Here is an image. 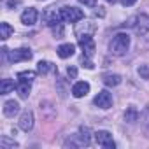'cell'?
Instances as JSON below:
<instances>
[{"label": "cell", "mask_w": 149, "mask_h": 149, "mask_svg": "<svg viewBox=\"0 0 149 149\" xmlns=\"http://www.w3.org/2000/svg\"><path fill=\"white\" fill-rule=\"evenodd\" d=\"M19 4V0H7V6L9 7H14V6H18Z\"/></svg>", "instance_id": "4316f807"}, {"label": "cell", "mask_w": 149, "mask_h": 149, "mask_svg": "<svg viewBox=\"0 0 149 149\" xmlns=\"http://www.w3.org/2000/svg\"><path fill=\"white\" fill-rule=\"evenodd\" d=\"M90 133H91V132H90L88 126H81V128H79V133L76 135V139H77L76 146H90V144H91Z\"/></svg>", "instance_id": "30bf717a"}, {"label": "cell", "mask_w": 149, "mask_h": 149, "mask_svg": "<svg viewBox=\"0 0 149 149\" xmlns=\"http://www.w3.org/2000/svg\"><path fill=\"white\" fill-rule=\"evenodd\" d=\"M67 76H68V79H76L77 77V68L76 67H68L67 68Z\"/></svg>", "instance_id": "603a6c76"}, {"label": "cell", "mask_w": 149, "mask_h": 149, "mask_svg": "<svg viewBox=\"0 0 149 149\" xmlns=\"http://www.w3.org/2000/svg\"><path fill=\"white\" fill-rule=\"evenodd\" d=\"M139 76L142 79H149V65H140L139 67Z\"/></svg>", "instance_id": "7402d4cb"}, {"label": "cell", "mask_w": 149, "mask_h": 149, "mask_svg": "<svg viewBox=\"0 0 149 149\" xmlns=\"http://www.w3.org/2000/svg\"><path fill=\"white\" fill-rule=\"evenodd\" d=\"M0 147L2 149H14V147H18V144L14 142V140H9L7 137H2V140H0Z\"/></svg>", "instance_id": "44dd1931"}, {"label": "cell", "mask_w": 149, "mask_h": 149, "mask_svg": "<svg viewBox=\"0 0 149 149\" xmlns=\"http://www.w3.org/2000/svg\"><path fill=\"white\" fill-rule=\"evenodd\" d=\"M88 93H90V84L86 81H79V83H76V84L72 86V95L76 97V98H83Z\"/></svg>", "instance_id": "9c48e42d"}, {"label": "cell", "mask_w": 149, "mask_h": 149, "mask_svg": "<svg viewBox=\"0 0 149 149\" xmlns=\"http://www.w3.org/2000/svg\"><path fill=\"white\" fill-rule=\"evenodd\" d=\"M18 79H19V81H26V83H32V81L35 79V72H33V70L18 72Z\"/></svg>", "instance_id": "d6986e66"}, {"label": "cell", "mask_w": 149, "mask_h": 149, "mask_svg": "<svg viewBox=\"0 0 149 149\" xmlns=\"http://www.w3.org/2000/svg\"><path fill=\"white\" fill-rule=\"evenodd\" d=\"M105 2H109V4H114V2H116V0H105Z\"/></svg>", "instance_id": "f1b7e54d"}, {"label": "cell", "mask_w": 149, "mask_h": 149, "mask_svg": "<svg viewBox=\"0 0 149 149\" xmlns=\"http://www.w3.org/2000/svg\"><path fill=\"white\" fill-rule=\"evenodd\" d=\"M95 140H97L98 146H102V147H105V149H114V147H116V144H114V140H112V135H111L109 132H105V130H98V132L95 133Z\"/></svg>", "instance_id": "3957f363"}, {"label": "cell", "mask_w": 149, "mask_h": 149, "mask_svg": "<svg viewBox=\"0 0 149 149\" xmlns=\"http://www.w3.org/2000/svg\"><path fill=\"white\" fill-rule=\"evenodd\" d=\"M79 46L83 49V56L91 58L95 54V42H93L91 35H81L79 37Z\"/></svg>", "instance_id": "277c9868"}, {"label": "cell", "mask_w": 149, "mask_h": 149, "mask_svg": "<svg viewBox=\"0 0 149 149\" xmlns=\"http://www.w3.org/2000/svg\"><path fill=\"white\" fill-rule=\"evenodd\" d=\"M104 14H105V13H104V9H102V7H98V9L95 11V16H104Z\"/></svg>", "instance_id": "83f0119b"}, {"label": "cell", "mask_w": 149, "mask_h": 149, "mask_svg": "<svg viewBox=\"0 0 149 149\" xmlns=\"http://www.w3.org/2000/svg\"><path fill=\"white\" fill-rule=\"evenodd\" d=\"M37 70H39V74H42V76H46V74H49V72H54L56 68H54V65L51 63V61H39L37 63Z\"/></svg>", "instance_id": "2e32d148"}, {"label": "cell", "mask_w": 149, "mask_h": 149, "mask_svg": "<svg viewBox=\"0 0 149 149\" xmlns=\"http://www.w3.org/2000/svg\"><path fill=\"white\" fill-rule=\"evenodd\" d=\"M37 16H39L37 9L28 7V9H25V11H23V14H21V23H23V25H26V26H32V25H35Z\"/></svg>", "instance_id": "52a82bcc"}, {"label": "cell", "mask_w": 149, "mask_h": 149, "mask_svg": "<svg viewBox=\"0 0 149 149\" xmlns=\"http://www.w3.org/2000/svg\"><path fill=\"white\" fill-rule=\"evenodd\" d=\"M32 58V51L26 49V47H19V49H14L9 53V61L13 63H18V61H26Z\"/></svg>", "instance_id": "5b68a950"}, {"label": "cell", "mask_w": 149, "mask_h": 149, "mask_svg": "<svg viewBox=\"0 0 149 149\" xmlns=\"http://www.w3.org/2000/svg\"><path fill=\"white\" fill-rule=\"evenodd\" d=\"M93 104L97 105V107H100V109H109L111 105H112V95L109 93V91H98V95L95 97V100H93Z\"/></svg>", "instance_id": "8992f818"}, {"label": "cell", "mask_w": 149, "mask_h": 149, "mask_svg": "<svg viewBox=\"0 0 149 149\" xmlns=\"http://www.w3.org/2000/svg\"><path fill=\"white\" fill-rule=\"evenodd\" d=\"M14 88L16 84L13 79H2V83H0V95H9Z\"/></svg>", "instance_id": "9a60e30c"}, {"label": "cell", "mask_w": 149, "mask_h": 149, "mask_svg": "<svg viewBox=\"0 0 149 149\" xmlns=\"http://www.w3.org/2000/svg\"><path fill=\"white\" fill-rule=\"evenodd\" d=\"M83 65H84L86 68H90V70H91V68L95 67V65H93V61H91V60H90L88 56H83Z\"/></svg>", "instance_id": "cb8c5ba5"}, {"label": "cell", "mask_w": 149, "mask_h": 149, "mask_svg": "<svg viewBox=\"0 0 149 149\" xmlns=\"http://www.w3.org/2000/svg\"><path fill=\"white\" fill-rule=\"evenodd\" d=\"M81 4H84V6H90V7H95L97 6V0H79Z\"/></svg>", "instance_id": "d4e9b609"}, {"label": "cell", "mask_w": 149, "mask_h": 149, "mask_svg": "<svg viewBox=\"0 0 149 149\" xmlns=\"http://www.w3.org/2000/svg\"><path fill=\"white\" fill-rule=\"evenodd\" d=\"M19 128L23 132H30L33 128V112L32 111H25L19 118Z\"/></svg>", "instance_id": "ba28073f"}, {"label": "cell", "mask_w": 149, "mask_h": 149, "mask_svg": "<svg viewBox=\"0 0 149 149\" xmlns=\"http://www.w3.org/2000/svg\"><path fill=\"white\" fill-rule=\"evenodd\" d=\"M18 112H19V104H18L16 100H7V102L4 104V114H6L7 118H14Z\"/></svg>", "instance_id": "7c38bea8"}, {"label": "cell", "mask_w": 149, "mask_h": 149, "mask_svg": "<svg viewBox=\"0 0 149 149\" xmlns=\"http://www.w3.org/2000/svg\"><path fill=\"white\" fill-rule=\"evenodd\" d=\"M97 30V26L91 23V21H86V23H81L76 26V35L81 37V35H93Z\"/></svg>", "instance_id": "8fae6325"}, {"label": "cell", "mask_w": 149, "mask_h": 149, "mask_svg": "<svg viewBox=\"0 0 149 149\" xmlns=\"http://www.w3.org/2000/svg\"><path fill=\"white\" fill-rule=\"evenodd\" d=\"M13 32H14V28L9 23H0V37H2V40H7L13 35Z\"/></svg>", "instance_id": "ac0fdd59"}, {"label": "cell", "mask_w": 149, "mask_h": 149, "mask_svg": "<svg viewBox=\"0 0 149 149\" xmlns=\"http://www.w3.org/2000/svg\"><path fill=\"white\" fill-rule=\"evenodd\" d=\"M60 14L65 23H77V21L84 19V13L77 7H63L60 11Z\"/></svg>", "instance_id": "7a4b0ae2"}, {"label": "cell", "mask_w": 149, "mask_h": 149, "mask_svg": "<svg viewBox=\"0 0 149 149\" xmlns=\"http://www.w3.org/2000/svg\"><path fill=\"white\" fill-rule=\"evenodd\" d=\"M56 53H58V56L60 58H70L74 53H76V46H74V44H61V46H58V49H56Z\"/></svg>", "instance_id": "4fadbf2b"}, {"label": "cell", "mask_w": 149, "mask_h": 149, "mask_svg": "<svg viewBox=\"0 0 149 149\" xmlns=\"http://www.w3.org/2000/svg\"><path fill=\"white\" fill-rule=\"evenodd\" d=\"M102 83L105 86H109V88L118 86L121 83V76H118V74H104V76H102Z\"/></svg>", "instance_id": "5bb4252c"}, {"label": "cell", "mask_w": 149, "mask_h": 149, "mask_svg": "<svg viewBox=\"0 0 149 149\" xmlns=\"http://www.w3.org/2000/svg\"><path fill=\"white\" fill-rule=\"evenodd\" d=\"M137 2V0H121V4L125 6V7H130V6H133Z\"/></svg>", "instance_id": "484cf974"}, {"label": "cell", "mask_w": 149, "mask_h": 149, "mask_svg": "<svg viewBox=\"0 0 149 149\" xmlns=\"http://www.w3.org/2000/svg\"><path fill=\"white\" fill-rule=\"evenodd\" d=\"M30 84L32 83H26V81H19V84H16V90H18V93H19L21 98H28V95H30Z\"/></svg>", "instance_id": "e0dca14e"}, {"label": "cell", "mask_w": 149, "mask_h": 149, "mask_svg": "<svg viewBox=\"0 0 149 149\" xmlns=\"http://www.w3.org/2000/svg\"><path fill=\"white\" fill-rule=\"evenodd\" d=\"M137 118H139V112H137L133 107H130V109L125 112V119H126L128 123H133V121H137Z\"/></svg>", "instance_id": "ffe728a7"}, {"label": "cell", "mask_w": 149, "mask_h": 149, "mask_svg": "<svg viewBox=\"0 0 149 149\" xmlns=\"http://www.w3.org/2000/svg\"><path fill=\"white\" fill-rule=\"evenodd\" d=\"M130 47V35L128 33H116L109 44V51L116 56H121L128 51Z\"/></svg>", "instance_id": "6da1fadb"}]
</instances>
